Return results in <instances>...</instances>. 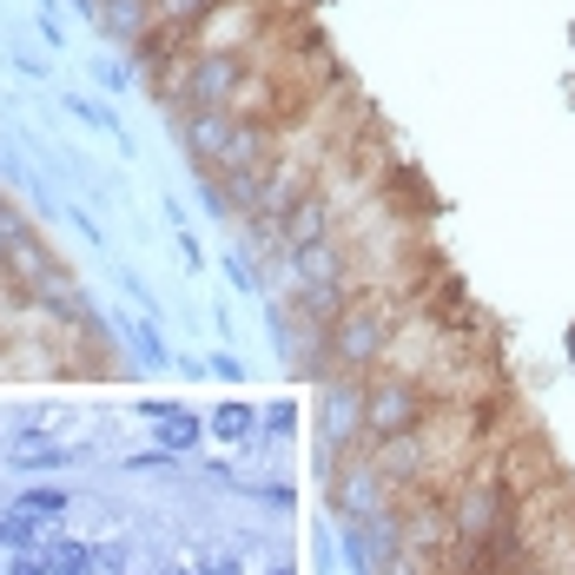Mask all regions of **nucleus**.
<instances>
[{"instance_id":"nucleus-10","label":"nucleus","mask_w":575,"mask_h":575,"mask_svg":"<svg viewBox=\"0 0 575 575\" xmlns=\"http://www.w3.org/2000/svg\"><path fill=\"white\" fill-rule=\"evenodd\" d=\"M252 430V417H245V410H218V437H245Z\"/></svg>"},{"instance_id":"nucleus-1","label":"nucleus","mask_w":575,"mask_h":575,"mask_svg":"<svg viewBox=\"0 0 575 575\" xmlns=\"http://www.w3.org/2000/svg\"><path fill=\"white\" fill-rule=\"evenodd\" d=\"M410 298L403 291H358L338 317H332V332H324V364L345 371V377H364L384 364L390 351V332L403 324Z\"/></svg>"},{"instance_id":"nucleus-8","label":"nucleus","mask_w":575,"mask_h":575,"mask_svg":"<svg viewBox=\"0 0 575 575\" xmlns=\"http://www.w3.org/2000/svg\"><path fill=\"white\" fill-rule=\"evenodd\" d=\"M14 463H21V470H60V463H66V450H60V443H40V437H27V443L14 450Z\"/></svg>"},{"instance_id":"nucleus-5","label":"nucleus","mask_w":575,"mask_h":575,"mask_svg":"<svg viewBox=\"0 0 575 575\" xmlns=\"http://www.w3.org/2000/svg\"><path fill=\"white\" fill-rule=\"evenodd\" d=\"M66 503H73L66 489H53V483H47V489H21V503H14V510H21V516H34V523H60V516H66Z\"/></svg>"},{"instance_id":"nucleus-4","label":"nucleus","mask_w":575,"mask_h":575,"mask_svg":"<svg viewBox=\"0 0 575 575\" xmlns=\"http://www.w3.org/2000/svg\"><path fill=\"white\" fill-rule=\"evenodd\" d=\"M218 8V0H152V34H159V53H166L173 40L179 47H192V34H199V21Z\"/></svg>"},{"instance_id":"nucleus-9","label":"nucleus","mask_w":575,"mask_h":575,"mask_svg":"<svg viewBox=\"0 0 575 575\" xmlns=\"http://www.w3.org/2000/svg\"><path fill=\"white\" fill-rule=\"evenodd\" d=\"M8 575H53V562H47V542H40V549H14Z\"/></svg>"},{"instance_id":"nucleus-11","label":"nucleus","mask_w":575,"mask_h":575,"mask_svg":"<svg viewBox=\"0 0 575 575\" xmlns=\"http://www.w3.org/2000/svg\"><path fill=\"white\" fill-rule=\"evenodd\" d=\"M199 575H238V568H232V562L218 555V562H212V568H199Z\"/></svg>"},{"instance_id":"nucleus-7","label":"nucleus","mask_w":575,"mask_h":575,"mask_svg":"<svg viewBox=\"0 0 575 575\" xmlns=\"http://www.w3.org/2000/svg\"><path fill=\"white\" fill-rule=\"evenodd\" d=\"M152 417H166V430H159V450H192V443H199V424H192V417H173L166 403H152Z\"/></svg>"},{"instance_id":"nucleus-6","label":"nucleus","mask_w":575,"mask_h":575,"mask_svg":"<svg viewBox=\"0 0 575 575\" xmlns=\"http://www.w3.org/2000/svg\"><path fill=\"white\" fill-rule=\"evenodd\" d=\"M53 575H93V542H47Z\"/></svg>"},{"instance_id":"nucleus-3","label":"nucleus","mask_w":575,"mask_h":575,"mask_svg":"<svg viewBox=\"0 0 575 575\" xmlns=\"http://www.w3.org/2000/svg\"><path fill=\"white\" fill-rule=\"evenodd\" d=\"M259 40H265V0H218L192 34V53H259Z\"/></svg>"},{"instance_id":"nucleus-2","label":"nucleus","mask_w":575,"mask_h":575,"mask_svg":"<svg viewBox=\"0 0 575 575\" xmlns=\"http://www.w3.org/2000/svg\"><path fill=\"white\" fill-rule=\"evenodd\" d=\"M437 410V397L424 390V384H410V377H377L371 390H364V437L371 443H390V437H410L424 417Z\"/></svg>"}]
</instances>
